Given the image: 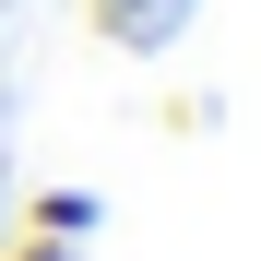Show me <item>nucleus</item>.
Masks as SVG:
<instances>
[{
  "instance_id": "1",
  "label": "nucleus",
  "mask_w": 261,
  "mask_h": 261,
  "mask_svg": "<svg viewBox=\"0 0 261 261\" xmlns=\"http://www.w3.org/2000/svg\"><path fill=\"white\" fill-rule=\"evenodd\" d=\"M190 12H202V0H83V24H95L119 60H166L190 36Z\"/></svg>"
},
{
  "instance_id": "2",
  "label": "nucleus",
  "mask_w": 261,
  "mask_h": 261,
  "mask_svg": "<svg viewBox=\"0 0 261 261\" xmlns=\"http://www.w3.org/2000/svg\"><path fill=\"white\" fill-rule=\"evenodd\" d=\"M24 226H36V238H71V249H95L107 202H95V190H36V202H24Z\"/></svg>"
},
{
  "instance_id": "3",
  "label": "nucleus",
  "mask_w": 261,
  "mask_h": 261,
  "mask_svg": "<svg viewBox=\"0 0 261 261\" xmlns=\"http://www.w3.org/2000/svg\"><path fill=\"white\" fill-rule=\"evenodd\" d=\"M0 261H83V249H71V238H36V226H24V238L0 249Z\"/></svg>"
}]
</instances>
